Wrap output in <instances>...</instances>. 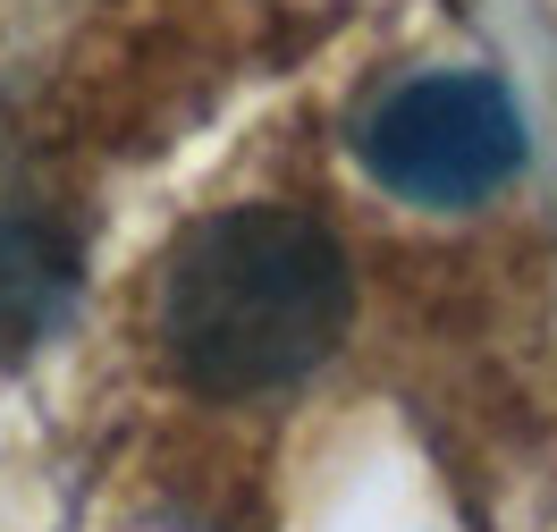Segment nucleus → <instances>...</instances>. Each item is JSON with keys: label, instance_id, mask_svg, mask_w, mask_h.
<instances>
[{"label": "nucleus", "instance_id": "nucleus-1", "mask_svg": "<svg viewBox=\"0 0 557 532\" xmlns=\"http://www.w3.org/2000/svg\"><path fill=\"white\" fill-rule=\"evenodd\" d=\"M355 271L313 212L237 203L170 253L161 355L203 397H262L305 381L347 338Z\"/></svg>", "mask_w": 557, "mask_h": 532}, {"label": "nucleus", "instance_id": "nucleus-2", "mask_svg": "<svg viewBox=\"0 0 557 532\" xmlns=\"http://www.w3.org/2000/svg\"><path fill=\"white\" fill-rule=\"evenodd\" d=\"M363 170L422 212H465L523 170V110L498 76H414L363 119Z\"/></svg>", "mask_w": 557, "mask_h": 532}, {"label": "nucleus", "instance_id": "nucleus-3", "mask_svg": "<svg viewBox=\"0 0 557 532\" xmlns=\"http://www.w3.org/2000/svg\"><path fill=\"white\" fill-rule=\"evenodd\" d=\"M76 296V246L60 220L42 212H0V347H26L60 330Z\"/></svg>", "mask_w": 557, "mask_h": 532}]
</instances>
